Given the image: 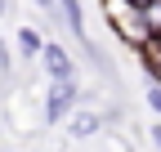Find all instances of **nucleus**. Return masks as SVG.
<instances>
[{"instance_id": "obj_1", "label": "nucleus", "mask_w": 161, "mask_h": 152, "mask_svg": "<svg viewBox=\"0 0 161 152\" xmlns=\"http://www.w3.org/2000/svg\"><path fill=\"white\" fill-rule=\"evenodd\" d=\"M80 107V85L76 81H49L45 85V125H63Z\"/></svg>"}, {"instance_id": "obj_2", "label": "nucleus", "mask_w": 161, "mask_h": 152, "mask_svg": "<svg viewBox=\"0 0 161 152\" xmlns=\"http://www.w3.org/2000/svg\"><path fill=\"white\" fill-rule=\"evenodd\" d=\"M40 63H45V76H49V81H76V63H72V54L58 45V41H45V45H40Z\"/></svg>"}, {"instance_id": "obj_3", "label": "nucleus", "mask_w": 161, "mask_h": 152, "mask_svg": "<svg viewBox=\"0 0 161 152\" xmlns=\"http://www.w3.org/2000/svg\"><path fill=\"white\" fill-rule=\"evenodd\" d=\"M98 125H103V117L98 112H72L67 117V130H72V139H90V134H98Z\"/></svg>"}, {"instance_id": "obj_4", "label": "nucleus", "mask_w": 161, "mask_h": 152, "mask_svg": "<svg viewBox=\"0 0 161 152\" xmlns=\"http://www.w3.org/2000/svg\"><path fill=\"white\" fill-rule=\"evenodd\" d=\"M54 5L63 9V18H67V31L85 41V9H80V0H54Z\"/></svg>"}, {"instance_id": "obj_5", "label": "nucleus", "mask_w": 161, "mask_h": 152, "mask_svg": "<svg viewBox=\"0 0 161 152\" xmlns=\"http://www.w3.org/2000/svg\"><path fill=\"white\" fill-rule=\"evenodd\" d=\"M40 45H45V36L36 27H18V54L23 58H40Z\"/></svg>"}, {"instance_id": "obj_6", "label": "nucleus", "mask_w": 161, "mask_h": 152, "mask_svg": "<svg viewBox=\"0 0 161 152\" xmlns=\"http://www.w3.org/2000/svg\"><path fill=\"white\" fill-rule=\"evenodd\" d=\"M148 107L161 117V81H148Z\"/></svg>"}, {"instance_id": "obj_7", "label": "nucleus", "mask_w": 161, "mask_h": 152, "mask_svg": "<svg viewBox=\"0 0 161 152\" xmlns=\"http://www.w3.org/2000/svg\"><path fill=\"white\" fill-rule=\"evenodd\" d=\"M121 5H125V9H134V14H152L161 0H121Z\"/></svg>"}, {"instance_id": "obj_8", "label": "nucleus", "mask_w": 161, "mask_h": 152, "mask_svg": "<svg viewBox=\"0 0 161 152\" xmlns=\"http://www.w3.org/2000/svg\"><path fill=\"white\" fill-rule=\"evenodd\" d=\"M152 148L161 152V125H152Z\"/></svg>"}, {"instance_id": "obj_9", "label": "nucleus", "mask_w": 161, "mask_h": 152, "mask_svg": "<svg viewBox=\"0 0 161 152\" xmlns=\"http://www.w3.org/2000/svg\"><path fill=\"white\" fill-rule=\"evenodd\" d=\"M0 67H9V54H5V45H0Z\"/></svg>"}, {"instance_id": "obj_10", "label": "nucleus", "mask_w": 161, "mask_h": 152, "mask_svg": "<svg viewBox=\"0 0 161 152\" xmlns=\"http://www.w3.org/2000/svg\"><path fill=\"white\" fill-rule=\"evenodd\" d=\"M36 5H40V9H54V0H36Z\"/></svg>"}, {"instance_id": "obj_11", "label": "nucleus", "mask_w": 161, "mask_h": 152, "mask_svg": "<svg viewBox=\"0 0 161 152\" xmlns=\"http://www.w3.org/2000/svg\"><path fill=\"white\" fill-rule=\"evenodd\" d=\"M0 18H5V0H0Z\"/></svg>"}]
</instances>
